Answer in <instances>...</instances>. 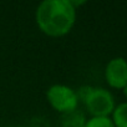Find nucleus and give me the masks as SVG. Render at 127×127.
<instances>
[{"label": "nucleus", "instance_id": "7", "mask_svg": "<svg viewBox=\"0 0 127 127\" xmlns=\"http://www.w3.org/2000/svg\"><path fill=\"white\" fill-rule=\"evenodd\" d=\"M84 127H115L111 117H91L86 120Z\"/></svg>", "mask_w": 127, "mask_h": 127}, {"label": "nucleus", "instance_id": "9", "mask_svg": "<svg viewBox=\"0 0 127 127\" xmlns=\"http://www.w3.org/2000/svg\"><path fill=\"white\" fill-rule=\"evenodd\" d=\"M16 127H28V126H16Z\"/></svg>", "mask_w": 127, "mask_h": 127}, {"label": "nucleus", "instance_id": "3", "mask_svg": "<svg viewBox=\"0 0 127 127\" xmlns=\"http://www.w3.org/2000/svg\"><path fill=\"white\" fill-rule=\"evenodd\" d=\"M46 98L55 111L64 115L76 111L80 101L77 92L72 87L62 84H55L50 86L46 92Z\"/></svg>", "mask_w": 127, "mask_h": 127}, {"label": "nucleus", "instance_id": "1", "mask_svg": "<svg viewBox=\"0 0 127 127\" xmlns=\"http://www.w3.org/2000/svg\"><path fill=\"white\" fill-rule=\"evenodd\" d=\"M35 21L47 36L60 37L74 28L76 9L70 0H44L36 8Z\"/></svg>", "mask_w": 127, "mask_h": 127}, {"label": "nucleus", "instance_id": "8", "mask_svg": "<svg viewBox=\"0 0 127 127\" xmlns=\"http://www.w3.org/2000/svg\"><path fill=\"white\" fill-rule=\"evenodd\" d=\"M122 91H123V95H125V97H126V100H127V85L122 89Z\"/></svg>", "mask_w": 127, "mask_h": 127}, {"label": "nucleus", "instance_id": "5", "mask_svg": "<svg viewBox=\"0 0 127 127\" xmlns=\"http://www.w3.org/2000/svg\"><path fill=\"white\" fill-rule=\"evenodd\" d=\"M111 120L115 127H127V102L120 103L115 107Z\"/></svg>", "mask_w": 127, "mask_h": 127}, {"label": "nucleus", "instance_id": "2", "mask_svg": "<svg viewBox=\"0 0 127 127\" xmlns=\"http://www.w3.org/2000/svg\"><path fill=\"white\" fill-rule=\"evenodd\" d=\"M79 100H82L92 117H110L116 105L112 94L102 87L85 86L77 92Z\"/></svg>", "mask_w": 127, "mask_h": 127}, {"label": "nucleus", "instance_id": "6", "mask_svg": "<svg viewBox=\"0 0 127 127\" xmlns=\"http://www.w3.org/2000/svg\"><path fill=\"white\" fill-rule=\"evenodd\" d=\"M85 122H86L85 116L81 112L74 111L65 115L62 121V127H84Z\"/></svg>", "mask_w": 127, "mask_h": 127}, {"label": "nucleus", "instance_id": "4", "mask_svg": "<svg viewBox=\"0 0 127 127\" xmlns=\"http://www.w3.org/2000/svg\"><path fill=\"white\" fill-rule=\"evenodd\" d=\"M105 79L110 87L122 90L127 85V60L121 56L111 59L105 69Z\"/></svg>", "mask_w": 127, "mask_h": 127}]
</instances>
